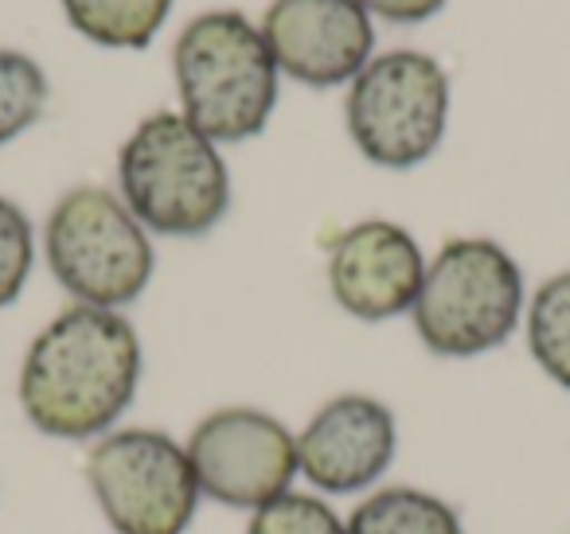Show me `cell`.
I'll return each mask as SVG.
<instances>
[{"label":"cell","instance_id":"cell-15","mask_svg":"<svg viewBox=\"0 0 570 534\" xmlns=\"http://www.w3.org/2000/svg\"><path fill=\"white\" fill-rule=\"evenodd\" d=\"M43 106H48L43 67L24 51L0 48V145L28 134L43 118Z\"/></svg>","mask_w":570,"mask_h":534},{"label":"cell","instance_id":"cell-3","mask_svg":"<svg viewBox=\"0 0 570 534\" xmlns=\"http://www.w3.org/2000/svg\"><path fill=\"white\" fill-rule=\"evenodd\" d=\"M180 113L215 145L250 141L277 106V63L243 12L196 17L173 51Z\"/></svg>","mask_w":570,"mask_h":534},{"label":"cell","instance_id":"cell-16","mask_svg":"<svg viewBox=\"0 0 570 534\" xmlns=\"http://www.w3.org/2000/svg\"><path fill=\"white\" fill-rule=\"evenodd\" d=\"M246 534H348L341 511L309 492H285L258 507L246 523Z\"/></svg>","mask_w":570,"mask_h":534},{"label":"cell","instance_id":"cell-12","mask_svg":"<svg viewBox=\"0 0 570 534\" xmlns=\"http://www.w3.org/2000/svg\"><path fill=\"white\" fill-rule=\"evenodd\" d=\"M344 526L348 534H465V523L450 500L406 484L364 495Z\"/></svg>","mask_w":570,"mask_h":534},{"label":"cell","instance_id":"cell-5","mask_svg":"<svg viewBox=\"0 0 570 534\" xmlns=\"http://www.w3.org/2000/svg\"><path fill=\"white\" fill-rule=\"evenodd\" d=\"M43 254L56 281L79 305H134L153 281L149 230L134 219L121 196L106 188H75L51 207L43 227Z\"/></svg>","mask_w":570,"mask_h":534},{"label":"cell","instance_id":"cell-6","mask_svg":"<svg viewBox=\"0 0 570 534\" xmlns=\"http://www.w3.org/2000/svg\"><path fill=\"white\" fill-rule=\"evenodd\" d=\"M82 476L114 534H188L204 500L184 441L149 425L90 441Z\"/></svg>","mask_w":570,"mask_h":534},{"label":"cell","instance_id":"cell-4","mask_svg":"<svg viewBox=\"0 0 570 534\" xmlns=\"http://www.w3.org/2000/svg\"><path fill=\"white\" fill-rule=\"evenodd\" d=\"M523 316V274L492 238H450L426 261L411 320L426 352L473 359L508 344Z\"/></svg>","mask_w":570,"mask_h":534},{"label":"cell","instance_id":"cell-14","mask_svg":"<svg viewBox=\"0 0 570 534\" xmlns=\"http://www.w3.org/2000/svg\"><path fill=\"white\" fill-rule=\"evenodd\" d=\"M528 352L547 378L570 390V274L547 277L528 300Z\"/></svg>","mask_w":570,"mask_h":534},{"label":"cell","instance_id":"cell-8","mask_svg":"<svg viewBox=\"0 0 570 534\" xmlns=\"http://www.w3.org/2000/svg\"><path fill=\"white\" fill-rule=\"evenodd\" d=\"M188 461L199 495L230 511H258L277 495L294 492L297 433L274 414L254 406H223L191 425Z\"/></svg>","mask_w":570,"mask_h":534},{"label":"cell","instance_id":"cell-11","mask_svg":"<svg viewBox=\"0 0 570 534\" xmlns=\"http://www.w3.org/2000/svg\"><path fill=\"white\" fill-rule=\"evenodd\" d=\"M426 258L406 227L391 219H364L348 227L328 250V289L348 316L364 324L395 320L419 300Z\"/></svg>","mask_w":570,"mask_h":534},{"label":"cell","instance_id":"cell-7","mask_svg":"<svg viewBox=\"0 0 570 534\" xmlns=\"http://www.w3.org/2000/svg\"><path fill=\"white\" fill-rule=\"evenodd\" d=\"M348 137L380 168H414L438 152L450 126V75L426 51H383L352 79Z\"/></svg>","mask_w":570,"mask_h":534},{"label":"cell","instance_id":"cell-13","mask_svg":"<svg viewBox=\"0 0 570 534\" xmlns=\"http://www.w3.org/2000/svg\"><path fill=\"white\" fill-rule=\"evenodd\" d=\"M168 9H173V0H63V12L75 32L114 51L149 48Z\"/></svg>","mask_w":570,"mask_h":534},{"label":"cell","instance_id":"cell-17","mask_svg":"<svg viewBox=\"0 0 570 534\" xmlns=\"http://www.w3.org/2000/svg\"><path fill=\"white\" fill-rule=\"evenodd\" d=\"M32 261H36L32 222H28V215L12 199L0 196V308H9L24 293Z\"/></svg>","mask_w":570,"mask_h":534},{"label":"cell","instance_id":"cell-18","mask_svg":"<svg viewBox=\"0 0 570 534\" xmlns=\"http://www.w3.org/2000/svg\"><path fill=\"white\" fill-rule=\"evenodd\" d=\"M356 4L364 12H375L380 20H391V24H422L445 9V0H356Z\"/></svg>","mask_w":570,"mask_h":534},{"label":"cell","instance_id":"cell-1","mask_svg":"<svg viewBox=\"0 0 570 534\" xmlns=\"http://www.w3.org/2000/svg\"><path fill=\"white\" fill-rule=\"evenodd\" d=\"M141 386V339L114 308L71 305L28 344L20 409L56 441H98L121 422Z\"/></svg>","mask_w":570,"mask_h":534},{"label":"cell","instance_id":"cell-9","mask_svg":"<svg viewBox=\"0 0 570 534\" xmlns=\"http://www.w3.org/2000/svg\"><path fill=\"white\" fill-rule=\"evenodd\" d=\"M262 40L277 75L333 90L372 63L375 28L356 0H274L262 17Z\"/></svg>","mask_w":570,"mask_h":534},{"label":"cell","instance_id":"cell-10","mask_svg":"<svg viewBox=\"0 0 570 534\" xmlns=\"http://www.w3.org/2000/svg\"><path fill=\"white\" fill-rule=\"evenodd\" d=\"M399 453V422L372 394H336L297 429V472L325 495L380 484Z\"/></svg>","mask_w":570,"mask_h":534},{"label":"cell","instance_id":"cell-2","mask_svg":"<svg viewBox=\"0 0 570 534\" xmlns=\"http://www.w3.org/2000/svg\"><path fill=\"white\" fill-rule=\"evenodd\" d=\"M121 204L145 230L204 238L230 207V172L219 145L184 113H149L118 152Z\"/></svg>","mask_w":570,"mask_h":534}]
</instances>
